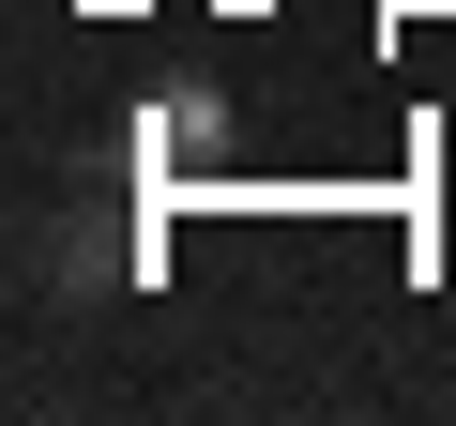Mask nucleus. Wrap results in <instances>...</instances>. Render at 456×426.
<instances>
[{"label":"nucleus","instance_id":"1","mask_svg":"<svg viewBox=\"0 0 456 426\" xmlns=\"http://www.w3.org/2000/svg\"><path fill=\"white\" fill-rule=\"evenodd\" d=\"M122 168H137V198H167V183L228 168V107H213V92H152V107H137V137H122Z\"/></svg>","mask_w":456,"mask_h":426},{"label":"nucleus","instance_id":"2","mask_svg":"<svg viewBox=\"0 0 456 426\" xmlns=\"http://www.w3.org/2000/svg\"><path fill=\"white\" fill-rule=\"evenodd\" d=\"M137 259H152L137 229H61V244H46V274H61V290H137Z\"/></svg>","mask_w":456,"mask_h":426}]
</instances>
